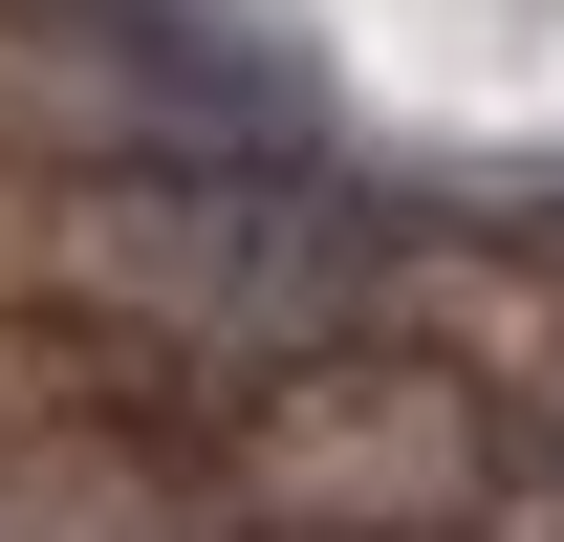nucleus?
<instances>
[{
  "instance_id": "f257e3e1",
  "label": "nucleus",
  "mask_w": 564,
  "mask_h": 542,
  "mask_svg": "<svg viewBox=\"0 0 564 542\" xmlns=\"http://www.w3.org/2000/svg\"><path fill=\"white\" fill-rule=\"evenodd\" d=\"M369 261V217L282 152H196V174H87L66 196V282H109L131 326H326Z\"/></svg>"
},
{
  "instance_id": "f03ea898",
  "label": "nucleus",
  "mask_w": 564,
  "mask_h": 542,
  "mask_svg": "<svg viewBox=\"0 0 564 542\" xmlns=\"http://www.w3.org/2000/svg\"><path fill=\"white\" fill-rule=\"evenodd\" d=\"M239 477H261L304 542H391V499H499V412L434 369V347H304L261 412H239Z\"/></svg>"
}]
</instances>
